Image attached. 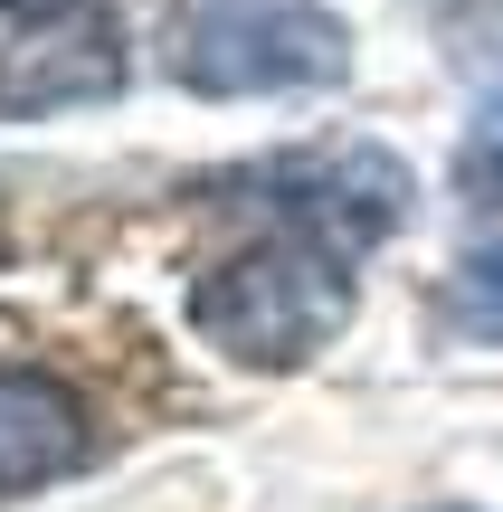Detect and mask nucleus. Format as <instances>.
<instances>
[{
	"mask_svg": "<svg viewBox=\"0 0 503 512\" xmlns=\"http://www.w3.org/2000/svg\"><path fill=\"white\" fill-rule=\"evenodd\" d=\"M86 465V408L48 370H0V503L67 484Z\"/></svg>",
	"mask_w": 503,
	"mask_h": 512,
	"instance_id": "obj_5",
	"label": "nucleus"
},
{
	"mask_svg": "<svg viewBox=\"0 0 503 512\" xmlns=\"http://www.w3.org/2000/svg\"><path fill=\"white\" fill-rule=\"evenodd\" d=\"M447 323L475 332V342H503V238L475 247V256H456V275H447Z\"/></svg>",
	"mask_w": 503,
	"mask_h": 512,
	"instance_id": "obj_6",
	"label": "nucleus"
},
{
	"mask_svg": "<svg viewBox=\"0 0 503 512\" xmlns=\"http://www.w3.org/2000/svg\"><path fill=\"white\" fill-rule=\"evenodd\" d=\"M67 10H105V0H0V29H29V19H67Z\"/></svg>",
	"mask_w": 503,
	"mask_h": 512,
	"instance_id": "obj_8",
	"label": "nucleus"
},
{
	"mask_svg": "<svg viewBox=\"0 0 503 512\" xmlns=\"http://www.w3.org/2000/svg\"><path fill=\"white\" fill-rule=\"evenodd\" d=\"M456 200L503 219V95H485L466 124V143H456Z\"/></svg>",
	"mask_w": 503,
	"mask_h": 512,
	"instance_id": "obj_7",
	"label": "nucleus"
},
{
	"mask_svg": "<svg viewBox=\"0 0 503 512\" xmlns=\"http://www.w3.org/2000/svg\"><path fill=\"white\" fill-rule=\"evenodd\" d=\"M247 209H276V228H295V238L333 247V256H371L390 247L399 228H409V162H399L390 143H323V152H276V162L238 171Z\"/></svg>",
	"mask_w": 503,
	"mask_h": 512,
	"instance_id": "obj_3",
	"label": "nucleus"
},
{
	"mask_svg": "<svg viewBox=\"0 0 503 512\" xmlns=\"http://www.w3.org/2000/svg\"><path fill=\"white\" fill-rule=\"evenodd\" d=\"M352 304H361L352 256L295 238V228H266L190 285V332L228 370H304L352 332Z\"/></svg>",
	"mask_w": 503,
	"mask_h": 512,
	"instance_id": "obj_1",
	"label": "nucleus"
},
{
	"mask_svg": "<svg viewBox=\"0 0 503 512\" xmlns=\"http://www.w3.org/2000/svg\"><path fill=\"white\" fill-rule=\"evenodd\" d=\"M124 86V29L105 10L29 19L0 29V114H48V105H95Z\"/></svg>",
	"mask_w": 503,
	"mask_h": 512,
	"instance_id": "obj_4",
	"label": "nucleus"
},
{
	"mask_svg": "<svg viewBox=\"0 0 503 512\" xmlns=\"http://www.w3.org/2000/svg\"><path fill=\"white\" fill-rule=\"evenodd\" d=\"M162 76L209 105L323 95L352 76V29L333 0H162Z\"/></svg>",
	"mask_w": 503,
	"mask_h": 512,
	"instance_id": "obj_2",
	"label": "nucleus"
}]
</instances>
